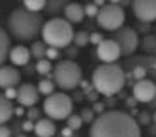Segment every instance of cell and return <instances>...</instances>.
Returning a JSON list of instances; mask_svg holds the SVG:
<instances>
[{
  "mask_svg": "<svg viewBox=\"0 0 156 137\" xmlns=\"http://www.w3.org/2000/svg\"><path fill=\"white\" fill-rule=\"evenodd\" d=\"M89 137H141V127L125 111H103L91 122Z\"/></svg>",
  "mask_w": 156,
  "mask_h": 137,
  "instance_id": "cell-1",
  "label": "cell"
},
{
  "mask_svg": "<svg viewBox=\"0 0 156 137\" xmlns=\"http://www.w3.org/2000/svg\"><path fill=\"white\" fill-rule=\"evenodd\" d=\"M43 23L45 21L41 14L31 12L24 7H17L10 12L7 19V29L10 36L17 41H33L36 40L38 34H41Z\"/></svg>",
  "mask_w": 156,
  "mask_h": 137,
  "instance_id": "cell-2",
  "label": "cell"
},
{
  "mask_svg": "<svg viewBox=\"0 0 156 137\" xmlns=\"http://www.w3.org/2000/svg\"><path fill=\"white\" fill-rule=\"evenodd\" d=\"M91 84L100 94L113 96L125 86V70L117 64H101L93 72Z\"/></svg>",
  "mask_w": 156,
  "mask_h": 137,
  "instance_id": "cell-3",
  "label": "cell"
},
{
  "mask_svg": "<svg viewBox=\"0 0 156 137\" xmlns=\"http://www.w3.org/2000/svg\"><path fill=\"white\" fill-rule=\"evenodd\" d=\"M41 38L46 46L53 48H67L72 43L74 29L72 24L67 23L64 17H51L46 23H43L41 27Z\"/></svg>",
  "mask_w": 156,
  "mask_h": 137,
  "instance_id": "cell-4",
  "label": "cell"
},
{
  "mask_svg": "<svg viewBox=\"0 0 156 137\" xmlns=\"http://www.w3.org/2000/svg\"><path fill=\"white\" fill-rule=\"evenodd\" d=\"M51 81L62 91H72L83 81V70L74 60H60L51 68Z\"/></svg>",
  "mask_w": 156,
  "mask_h": 137,
  "instance_id": "cell-5",
  "label": "cell"
},
{
  "mask_svg": "<svg viewBox=\"0 0 156 137\" xmlns=\"http://www.w3.org/2000/svg\"><path fill=\"white\" fill-rule=\"evenodd\" d=\"M74 101L65 93H51L43 101V111L51 120H65L72 113Z\"/></svg>",
  "mask_w": 156,
  "mask_h": 137,
  "instance_id": "cell-6",
  "label": "cell"
},
{
  "mask_svg": "<svg viewBox=\"0 0 156 137\" xmlns=\"http://www.w3.org/2000/svg\"><path fill=\"white\" fill-rule=\"evenodd\" d=\"M98 26L103 27L105 31H117L119 27L124 26L125 23V12L124 9L117 4H105L103 7H100L96 16Z\"/></svg>",
  "mask_w": 156,
  "mask_h": 137,
  "instance_id": "cell-7",
  "label": "cell"
},
{
  "mask_svg": "<svg viewBox=\"0 0 156 137\" xmlns=\"http://www.w3.org/2000/svg\"><path fill=\"white\" fill-rule=\"evenodd\" d=\"M117 45L120 46V53L122 57H130L136 53V50L139 48V34L136 33L134 27L122 26L117 31L112 33V38Z\"/></svg>",
  "mask_w": 156,
  "mask_h": 137,
  "instance_id": "cell-8",
  "label": "cell"
},
{
  "mask_svg": "<svg viewBox=\"0 0 156 137\" xmlns=\"http://www.w3.org/2000/svg\"><path fill=\"white\" fill-rule=\"evenodd\" d=\"M130 9L139 23H154L156 21V0H132Z\"/></svg>",
  "mask_w": 156,
  "mask_h": 137,
  "instance_id": "cell-9",
  "label": "cell"
},
{
  "mask_svg": "<svg viewBox=\"0 0 156 137\" xmlns=\"http://www.w3.org/2000/svg\"><path fill=\"white\" fill-rule=\"evenodd\" d=\"M132 96L139 103H151L156 100V82L151 79H141L136 81L132 86Z\"/></svg>",
  "mask_w": 156,
  "mask_h": 137,
  "instance_id": "cell-10",
  "label": "cell"
},
{
  "mask_svg": "<svg viewBox=\"0 0 156 137\" xmlns=\"http://www.w3.org/2000/svg\"><path fill=\"white\" fill-rule=\"evenodd\" d=\"M96 57L103 64H115L122 57L120 46L113 40H103L100 45H96Z\"/></svg>",
  "mask_w": 156,
  "mask_h": 137,
  "instance_id": "cell-11",
  "label": "cell"
},
{
  "mask_svg": "<svg viewBox=\"0 0 156 137\" xmlns=\"http://www.w3.org/2000/svg\"><path fill=\"white\" fill-rule=\"evenodd\" d=\"M16 100L21 106L24 108H31L38 103L40 100V93H38L36 86L31 84V82H24V84H19L17 87V96H16Z\"/></svg>",
  "mask_w": 156,
  "mask_h": 137,
  "instance_id": "cell-12",
  "label": "cell"
},
{
  "mask_svg": "<svg viewBox=\"0 0 156 137\" xmlns=\"http://www.w3.org/2000/svg\"><path fill=\"white\" fill-rule=\"evenodd\" d=\"M21 82V72L14 65H0V89L16 87Z\"/></svg>",
  "mask_w": 156,
  "mask_h": 137,
  "instance_id": "cell-13",
  "label": "cell"
},
{
  "mask_svg": "<svg viewBox=\"0 0 156 137\" xmlns=\"http://www.w3.org/2000/svg\"><path fill=\"white\" fill-rule=\"evenodd\" d=\"M9 60L12 62L14 67H24V65L29 64L31 60V53H29V48L24 45H17L12 46L9 50Z\"/></svg>",
  "mask_w": 156,
  "mask_h": 137,
  "instance_id": "cell-14",
  "label": "cell"
},
{
  "mask_svg": "<svg viewBox=\"0 0 156 137\" xmlns=\"http://www.w3.org/2000/svg\"><path fill=\"white\" fill-rule=\"evenodd\" d=\"M64 19L70 24H77L84 19V7L77 2H69L64 7Z\"/></svg>",
  "mask_w": 156,
  "mask_h": 137,
  "instance_id": "cell-15",
  "label": "cell"
},
{
  "mask_svg": "<svg viewBox=\"0 0 156 137\" xmlns=\"http://www.w3.org/2000/svg\"><path fill=\"white\" fill-rule=\"evenodd\" d=\"M33 132L38 137H53L57 132V127L51 118H40L34 122V128Z\"/></svg>",
  "mask_w": 156,
  "mask_h": 137,
  "instance_id": "cell-16",
  "label": "cell"
},
{
  "mask_svg": "<svg viewBox=\"0 0 156 137\" xmlns=\"http://www.w3.org/2000/svg\"><path fill=\"white\" fill-rule=\"evenodd\" d=\"M132 64L142 65V67L146 68V72H149L153 76V79H154V82H156V57H153V55H146V57H134V58H129L127 62H125L124 67H125V65H132Z\"/></svg>",
  "mask_w": 156,
  "mask_h": 137,
  "instance_id": "cell-17",
  "label": "cell"
},
{
  "mask_svg": "<svg viewBox=\"0 0 156 137\" xmlns=\"http://www.w3.org/2000/svg\"><path fill=\"white\" fill-rule=\"evenodd\" d=\"M12 117H14V105H12V101L7 100L0 93V125L2 123H7Z\"/></svg>",
  "mask_w": 156,
  "mask_h": 137,
  "instance_id": "cell-18",
  "label": "cell"
},
{
  "mask_svg": "<svg viewBox=\"0 0 156 137\" xmlns=\"http://www.w3.org/2000/svg\"><path fill=\"white\" fill-rule=\"evenodd\" d=\"M9 50H10V38L9 33L4 27H0V65L5 64V60L9 58Z\"/></svg>",
  "mask_w": 156,
  "mask_h": 137,
  "instance_id": "cell-19",
  "label": "cell"
},
{
  "mask_svg": "<svg viewBox=\"0 0 156 137\" xmlns=\"http://www.w3.org/2000/svg\"><path fill=\"white\" fill-rule=\"evenodd\" d=\"M69 4V0H45V12L55 17L57 14L64 12V7Z\"/></svg>",
  "mask_w": 156,
  "mask_h": 137,
  "instance_id": "cell-20",
  "label": "cell"
},
{
  "mask_svg": "<svg viewBox=\"0 0 156 137\" xmlns=\"http://www.w3.org/2000/svg\"><path fill=\"white\" fill-rule=\"evenodd\" d=\"M139 46L142 48L144 53H154L156 51V36L154 34H144L142 40H139Z\"/></svg>",
  "mask_w": 156,
  "mask_h": 137,
  "instance_id": "cell-21",
  "label": "cell"
},
{
  "mask_svg": "<svg viewBox=\"0 0 156 137\" xmlns=\"http://www.w3.org/2000/svg\"><path fill=\"white\" fill-rule=\"evenodd\" d=\"M29 53H31V58H34V60H41V58H45L46 45L43 43V41H33L31 48H29Z\"/></svg>",
  "mask_w": 156,
  "mask_h": 137,
  "instance_id": "cell-22",
  "label": "cell"
},
{
  "mask_svg": "<svg viewBox=\"0 0 156 137\" xmlns=\"http://www.w3.org/2000/svg\"><path fill=\"white\" fill-rule=\"evenodd\" d=\"M38 93L43 96H48L51 94V93H55V84H53V81L51 79H41V81L38 82Z\"/></svg>",
  "mask_w": 156,
  "mask_h": 137,
  "instance_id": "cell-23",
  "label": "cell"
},
{
  "mask_svg": "<svg viewBox=\"0 0 156 137\" xmlns=\"http://www.w3.org/2000/svg\"><path fill=\"white\" fill-rule=\"evenodd\" d=\"M72 43H74V46H76V48H84L86 45H89V33H86V31L74 33Z\"/></svg>",
  "mask_w": 156,
  "mask_h": 137,
  "instance_id": "cell-24",
  "label": "cell"
},
{
  "mask_svg": "<svg viewBox=\"0 0 156 137\" xmlns=\"http://www.w3.org/2000/svg\"><path fill=\"white\" fill-rule=\"evenodd\" d=\"M34 68H36L38 74H41V76H48V74L51 72V62L46 58H41V60H36V65H34Z\"/></svg>",
  "mask_w": 156,
  "mask_h": 137,
  "instance_id": "cell-25",
  "label": "cell"
},
{
  "mask_svg": "<svg viewBox=\"0 0 156 137\" xmlns=\"http://www.w3.org/2000/svg\"><path fill=\"white\" fill-rule=\"evenodd\" d=\"M24 9L31 10V12H40L45 9V0H23Z\"/></svg>",
  "mask_w": 156,
  "mask_h": 137,
  "instance_id": "cell-26",
  "label": "cell"
},
{
  "mask_svg": "<svg viewBox=\"0 0 156 137\" xmlns=\"http://www.w3.org/2000/svg\"><path fill=\"white\" fill-rule=\"evenodd\" d=\"M65 120H67V127H69L70 130H74V132H76V130H79V128L83 127V120H81V117H79V115L70 113Z\"/></svg>",
  "mask_w": 156,
  "mask_h": 137,
  "instance_id": "cell-27",
  "label": "cell"
},
{
  "mask_svg": "<svg viewBox=\"0 0 156 137\" xmlns=\"http://www.w3.org/2000/svg\"><path fill=\"white\" fill-rule=\"evenodd\" d=\"M81 120H83V123H91L93 120H94V111H93L91 108H83L81 110Z\"/></svg>",
  "mask_w": 156,
  "mask_h": 137,
  "instance_id": "cell-28",
  "label": "cell"
},
{
  "mask_svg": "<svg viewBox=\"0 0 156 137\" xmlns=\"http://www.w3.org/2000/svg\"><path fill=\"white\" fill-rule=\"evenodd\" d=\"M136 122L139 123V127H141V125H146L147 127V125L151 123V113H149V111H139Z\"/></svg>",
  "mask_w": 156,
  "mask_h": 137,
  "instance_id": "cell-29",
  "label": "cell"
},
{
  "mask_svg": "<svg viewBox=\"0 0 156 137\" xmlns=\"http://www.w3.org/2000/svg\"><path fill=\"white\" fill-rule=\"evenodd\" d=\"M60 57V50L58 48H53V46H46V53H45V58L46 60H58Z\"/></svg>",
  "mask_w": 156,
  "mask_h": 137,
  "instance_id": "cell-30",
  "label": "cell"
},
{
  "mask_svg": "<svg viewBox=\"0 0 156 137\" xmlns=\"http://www.w3.org/2000/svg\"><path fill=\"white\" fill-rule=\"evenodd\" d=\"M98 10H100V7H96L94 4H87L84 7V16H87V17H96Z\"/></svg>",
  "mask_w": 156,
  "mask_h": 137,
  "instance_id": "cell-31",
  "label": "cell"
},
{
  "mask_svg": "<svg viewBox=\"0 0 156 137\" xmlns=\"http://www.w3.org/2000/svg\"><path fill=\"white\" fill-rule=\"evenodd\" d=\"M26 117H28V120H31V122H36V120H40V110L31 106V108L26 111Z\"/></svg>",
  "mask_w": 156,
  "mask_h": 137,
  "instance_id": "cell-32",
  "label": "cell"
},
{
  "mask_svg": "<svg viewBox=\"0 0 156 137\" xmlns=\"http://www.w3.org/2000/svg\"><path fill=\"white\" fill-rule=\"evenodd\" d=\"M103 40H105V38H103L101 33H91V34H89V43H93V45H100Z\"/></svg>",
  "mask_w": 156,
  "mask_h": 137,
  "instance_id": "cell-33",
  "label": "cell"
},
{
  "mask_svg": "<svg viewBox=\"0 0 156 137\" xmlns=\"http://www.w3.org/2000/svg\"><path fill=\"white\" fill-rule=\"evenodd\" d=\"M4 96L10 101L16 100V96H17V87H7V89H4Z\"/></svg>",
  "mask_w": 156,
  "mask_h": 137,
  "instance_id": "cell-34",
  "label": "cell"
},
{
  "mask_svg": "<svg viewBox=\"0 0 156 137\" xmlns=\"http://www.w3.org/2000/svg\"><path fill=\"white\" fill-rule=\"evenodd\" d=\"M149 29H151V26H149V23H139L137 26H136V33H144V34H147L149 33Z\"/></svg>",
  "mask_w": 156,
  "mask_h": 137,
  "instance_id": "cell-35",
  "label": "cell"
},
{
  "mask_svg": "<svg viewBox=\"0 0 156 137\" xmlns=\"http://www.w3.org/2000/svg\"><path fill=\"white\" fill-rule=\"evenodd\" d=\"M21 128H23L24 132H33V128H34V122H31V120H24L23 125H21Z\"/></svg>",
  "mask_w": 156,
  "mask_h": 137,
  "instance_id": "cell-36",
  "label": "cell"
},
{
  "mask_svg": "<svg viewBox=\"0 0 156 137\" xmlns=\"http://www.w3.org/2000/svg\"><path fill=\"white\" fill-rule=\"evenodd\" d=\"M0 137H12V130H10V127H7L5 123L0 125Z\"/></svg>",
  "mask_w": 156,
  "mask_h": 137,
  "instance_id": "cell-37",
  "label": "cell"
},
{
  "mask_svg": "<svg viewBox=\"0 0 156 137\" xmlns=\"http://www.w3.org/2000/svg\"><path fill=\"white\" fill-rule=\"evenodd\" d=\"M93 111H94V113H98V115H101L103 113V111H105V105H103V103H98V101H94V105H93Z\"/></svg>",
  "mask_w": 156,
  "mask_h": 137,
  "instance_id": "cell-38",
  "label": "cell"
},
{
  "mask_svg": "<svg viewBox=\"0 0 156 137\" xmlns=\"http://www.w3.org/2000/svg\"><path fill=\"white\" fill-rule=\"evenodd\" d=\"M65 50H67V53H69V57H70V60L74 58V57H76V53H77V48H76V46H67V48H65Z\"/></svg>",
  "mask_w": 156,
  "mask_h": 137,
  "instance_id": "cell-39",
  "label": "cell"
},
{
  "mask_svg": "<svg viewBox=\"0 0 156 137\" xmlns=\"http://www.w3.org/2000/svg\"><path fill=\"white\" fill-rule=\"evenodd\" d=\"M26 113V110H24V106H14V115H17V117H23V115Z\"/></svg>",
  "mask_w": 156,
  "mask_h": 137,
  "instance_id": "cell-40",
  "label": "cell"
},
{
  "mask_svg": "<svg viewBox=\"0 0 156 137\" xmlns=\"http://www.w3.org/2000/svg\"><path fill=\"white\" fill-rule=\"evenodd\" d=\"M72 134H74V130H70L69 127L62 128V137H72Z\"/></svg>",
  "mask_w": 156,
  "mask_h": 137,
  "instance_id": "cell-41",
  "label": "cell"
},
{
  "mask_svg": "<svg viewBox=\"0 0 156 137\" xmlns=\"http://www.w3.org/2000/svg\"><path fill=\"white\" fill-rule=\"evenodd\" d=\"M147 127H149V134H151V137H156V123H149Z\"/></svg>",
  "mask_w": 156,
  "mask_h": 137,
  "instance_id": "cell-42",
  "label": "cell"
},
{
  "mask_svg": "<svg viewBox=\"0 0 156 137\" xmlns=\"http://www.w3.org/2000/svg\"><path fill=\"white\" fill-rule=\"evenodd\" d=\"M130 2H132V0H120L119 5L122 7V9H124V7H129V5H130Z\"/></svg>",
  "mask_w": 156,
  "mask_h": 137,
  "instance_id": "cell-43",
  "label": "cell"
},
{
  "mask_svg": "<svg viewBox=\"0 0 156 137\" xmlns=\"http://www.w3.org/2000/svg\"><path fill=\"white\" fill-rule=\"evenodd\" d=\"M93 4L96 5V7H103V5H105V0H94Z\"/></svg>",
  "mask_w": 156,
  "mask_h": 137,
  "instance_id": "cell-44",
  "label": "cell"
},
{
  "mask_svg": "<svg viewBox=\"0 0 156 137\" xmlns=\"http://www.w3.org/2000/svg\"><path fill=\"white\" fill-rule=\"evenodd\" d=\"M87 98H89L91 101H96V98H98V93H91V94L87 96Z\"/></svg>",
  "mask_w": 156,
  "mask_h": 137,
  "instance_id": "cell-45",
  "label": "cell"
},
{
  "mask_svg": "<svg viewBox=\"0 0 156 137\" xmlns=\"http://www.w3.org/2000/svg\"><path fill=\"white\" fill-rule=\"evenodd\" d=\"M151 122L156 123V111H154V113H151Z\"/></svg>",
  "mask_w": 156,
  "mask_h": 137,
  "instance_id": "cell-46",
  "label": "cell"
},
{
  "mask_svg": "<svg viewBox=\"0 0 156 137\" xmlns=\"http://www.w3.org/2000/svg\"><path fill=\"white\" fill-rule=\"evenodd\" d=\"M119 2L120 0H108V4H117V5H119Z\"/></svg>",
  "mask_w": 156,
  "mask_h": 137,
  "instance_id": "cell-47",
  "label": "cell"
},
{
  "mask_svg": "<svg viewBox=\"0 0 156 137\" xmlns=\"http://www.w3.org/2000/svg\"><path fill=\"white\" fill-rule=\"evenodd\" d=\"M16 137H26V135H23V134H19V135H16Z\"/></svg>",
  "mask_w": 156,
  "mask_h": 137,
  "instance_id": "cell-48",
  "label": "cell"
}]
</instances>
